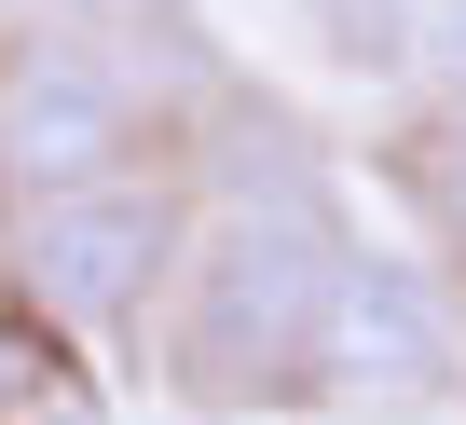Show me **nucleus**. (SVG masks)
I'll list each match as a JSON object with an SVG mask.
<instances>
[{"label":"nucleus","mask_w":466,"mask_h":425,"mask_svg":"<svg viewBox=\"0 0 466 425\" xmlns=\"http://www.w3.org/2000/svg\"><path fill=\"white\" fill-rule=\"evenodd\" d=\"M343 206L275 165V178H233L219 206H192V248L165 288V370L206 411H289L316 384V329L343 288Z\"/></svg>","instance_id":"nucleus-1"},{"label":"nucleus","mask_w":466,"mask_h":425,"mask_svg":"<svg viewBox=\"0 0 466 425\" xmlns=\"http://www.w3.org/2000/svg\"><path fill=\"white\" fill-rule=\"evenodd\" d=\"M329 425H439L466 398V316L411 248H343L329 329H316V384Z\"/></svg>","instance_id":"nucleus-2"},{"label":"nucleus","mask_w":466,"mask_h":425,"mask_svg":"<svg viewBox=\"0 0 466 425\" xmlns=\"http://www.w3.org/2000/svg\"><path fill=\"white\" fill-rule=\"evenodd\" d=\"M178 248H192V192H165L137 165L28 206V288L69 329H151V302L178 288Z\"/></svg>","instance_id":"nucleus-3"},{"label":"nucleus","mask_w":466,"mask_h":425,"mask_svg":"<svg viewBox=\"0 0 466 425\" xmlns=\"http://www.w3.org/2000/svg\"><path fill=\"white\" fill-rule=\"evenodd\" d=\"M137 137H151V110H137V83H124L96 42L28 28L15 56H0V178H15L28 206H42V192H83V178H110V165H137Z\"/></svg>","instance_id":"nucleus-4"},{"label":"nucleus","mask_w":466,"mask_h":425,"mask_svg":"<svg viewBox=\"0 0 466 425\" xmlns=\"http://www.w3.org/2000/svg\"><path fill=\"white\" fill-rule=\"evenodd\" d=\"M69 316L42 302V288H15L0 302V425H69Z\"/></svg>","instance_id":"nucleus-5"},{"label":"nucleus","mask_w":466,"mask_h":425,"mask_svg":"<svg viewBox=\"0 0 466 425\" xmlns=\"http://www.w3.org/2000/svg\"><path fill=\"white\" fill-rule=\"evenodd\" d=\"M411 15H425V0H316V42H329L343 69L398 83V69H411Z\"/></svg>","instance_id":"nucleus-6"},{"label":"nucleus","mask_w":466,"mask_h":425,"mask_svg":"<svg viewBox=\"0 0 466 425\" xmlns=\"http://www.w3.org/2000/svg\"><path fill=\"white\" fill-rule=\"evenodd\" d=\"M411 192H425V220H439V248H466V110L411 151Z\"/></svg>","instance_id":"nucleus-7"},{"label":"nucleus","mask_w":466,"mask_h":425,"mask_svg":"<svg viewBox=\"0 0 466 425\" xmlns=\"http://www.w3.org/2000/svg\"><path fill=\"white\" fill-rule=\"evenodd\" d=\"M411 69L466 110V0H425V15H411Z\"/></svg>","instance_id":"nucleus-8"}]
</instances>
